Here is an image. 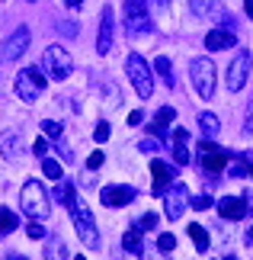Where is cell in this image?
<instances>
[{
  "label": "cell",
  "instance_id": "3957f363",
  "mask_svg": "<svg viewBox=\"0 0 253 260\" xmlns=\"http://www.w3.org/2000/svg\"><path fill=\"white\" fill-rule=\"evenodd\" d=\"M70 222H74V228H77V238L84 241V247H99L96 218H93V212H90V206H87L80 196L74 199V203H70Z\"/></svg>",
  "mask_w": 253,
  "mask_h": 260
},
{
  "label": "cell",
  "instance_id": "4fadbf2b",
  "mask_svg": "<svg viewBox=\"0 0 253 260\" xmlns=\"http://www.w3.org/2000/svg\"><path fill=\"white\" fill-rule=\"evenodd\" d=\"M151 174H154V193L160 196V193H167L170 186H173V177H176V171L170 167L167 161H151Z\"/></svg>",
  "mask_w": 253,
  "mask_h": 260
},
{
  "label": "cell",
  "instance_id": "d4e9b609",
  "mask_svg": "<svg viewBox=\"0 0 253 260\" xmlns=\"http://www.w3.org/2000/svg\"><path fill=\"white\" fill-rule=\"evenodd\" d=\"M189 10L196 16H208V13H218V4L215 0H189Z\"/></svg>",
  "mask_w": 253,
  "mask_h": 260
},
{
  "label": "cell",
  "instance_id": "e575fe53",
  "mask_svg": "<svg viewBox=\"0 0 253 260\" xmlns=\"http://www.w3.org/2000/svg\"><path fill=\"white\" fill-rule=\"evenodd\" d=\"M138 151L154 154V151H160V142H157V138H141V142H138Z\"/></svg>",
  "mask_w": 253,
  "mask_h": 260
},
{
  "label": "cell",
  "instance_id": "d6986e66",
  "mask_svg": "<svg viewBox=\"0 0 253 260\" xmlns=\"http://www.w3.org/2000/svg\"><path fill=\"white\" fill-rule=\"evenodd\" d=\"M122 247L128 254H144V241H141V228H131V232H125L122 235Z\"/></svg>",
  "mask_w": 253,
  "mask_h": 260
},
{
  "label": "cell",
  "instance_id": "836d02e7",
  "mask_svg": "<svg viewBox=\"0 0 253 260\" xmlns=\"http://www.w3.org/2000/svg\"><path fill=\"white\" fill-rule=\"evenodd\" d=\"M135 228H141V232H151V228H157V215H154V212H144V215L138 218Z\"/></svg>",
  "mask_w": 253,
  "mask_h": 260
},
{
  "label": "cell",
  "instance_id": "8d00e7d4",
  "mask_svg": "<svg viewBox=\"0 0 253 260\" xmlns=\"http://www.w3.org/2000/svg\"><path fill=\"white\" fill-rule=\"evenodd\" d=\"M32 151H35V157H39V161H42V157H48V151H52V145H48L45 138H39V142L32 145Z\"/></svg>",
  "mask_w": 253,
  "mask_h": 260
},
{
  "label": "cell",
  "instance_id": "f5cc1de1",
  "mask_svg": "<svg viewBox=\"0 0 253 260\" xmlns=\"http://www.w3.org/2000/svg\"><path fill=\"white\" fill-rule=\"evenodd\" d=\"M29 4H35V0H29Z\"/></svg>",
  "mask_w": 253,
  "mask_h": 260
},
{
  "label": "cell",
  "instance_id": "8992f818",
  "mask_svg": "<svg viewBox=\"0 0 253 260\" xmlns=\"http://www.w3.org/2000/svg\"><path fill=\"white\" fill-rule=\"evenodd\" d=\"M16 96L23 100V103H35L39 96L45 93V74H39L35 68H23V71L16 74Z\"/></svg>",
  "mask_w": 253,
  "mask_h": 260
},
{
  "label": "cell",
  "instance_id": "f907efd6",
  "mask_svg": "<svg viewBox=\"0 0 253 260\" xmlns=\"http://www.w3.org/2000/svg\"><path fill=\"white\" fill-rule=\"evenodd\" d=\"M157 260H167V257H157Z\"/></svg>",
  "mask_w": 253,
  "mask_h": 260
},
{
  "label": "cell",
  "instance_id": "484cf974",
  "mask_svg": "<svg viewBox=\"0 0 253 260\" xmlns=\"http://www.w3.org/2000/svg\"><path fill=\"white\" fill-rule=\"evenodd\" d=\"M42 174L48 180H61V164H58L55 157H42Z\"/></svg>",
  "mask_w": 253,
  "mask_h": 260
},
{
  "label": "cell",
  "instance_id": "44dd1931",
  "mask_svg": "<svg viewBox=\"0 0 253 260\" xmlns=\"http://www.w3.org/2000/svg\"><path fill=\"white\" fill-rule=\"evenodd\" d=\"M199 132L205 135V138H215V135L221 132L218 116H215V113H202V116H199Z\"/></svg>",
  "mask_w": 253,
  "mask_h": 260
},
{
  "label": "cell",
  "instance_id": "6da1fadb",
  "mask_svg": "<svg viewBox=\"0 0 253 260\" xmlns=\"http://www.w3.org/2000/svg\"><path fill=\"white\" fill-rule=\"evenodd\" d=\"M19 209L29 215V218H48L52 212V196L45 193V186L39 183V180H26L23 189H19Z\"/></svg>",
  "mask_w": 253,
  "mask_h": 260
},
{
  "label": "cell",
  "instance_id": "603a6c76",
  "mask_svg": "<svg viewBox=\"0 0 253 260\" xmlns=\"http://www.w3.org/2000/svg\"><path fill=\"white\" fill-rule=\"evenodd\" d=\"M19 228V218L10 212L7 206H0V235H10V232H16Z\"/></svg>",
  "mask_w": 253,
  "mask_h": 260
},
{
  "label": "cell",
  "instance_id": "7c38bea8",
  "mask_svg": "<svg viewBox=\"0 0 253 260\" xmlns=\"http://www.w3.org/2000/svg\"><path fill=\"white\" fill-rule=\"evenodd\" d=\"M29 39H32V36H29V29H26V26H19L16 32H13V36H10L7 42H4V52H0V55H4V61H16L19 55H26Z\"/></svg>",
  "mask_w": 253,
  "mask_h": 260
},
{
  "label": "cell",
  "instance_id": "ac0fdd59",
  "mask_svg": "<svg viewBox=\"0 0 253 260\" xmlns=\"http://www.w3.org/2000/svg\"><path fill=\"white\" fill-rule=\"evenodd\" d=\"M228 161H231V154L228 151H211V154H202V167H205L208 174H218V171H225L228 167Z\"/></svg>",
  "mask_w": 253,
  "mask_h": 260
},
{
  "label": "cell",
  "instance_id": "ba28073f",
  "mask_svg": "<svg viewBox=\"0 0 253 260\" xmlns=\"http://www.w3.org/2000/svg\"><path fill=\"white\" fill-rule=\"evenodd\" d=\"M148 0H125V29L131 36L148 32Z\"/></svg>",
  "mask_w": 253,
  "mask_h": 260
},
{
  "label": "cell",
  "instance_id": "f6af8a7d",
  "mask_svg": "<svg viewBox=\"0 0 253 260\" xmlns=\"http://www.w3.org/2000/svg\"><path fill=\"white\" fill-rule=\"evenodd\" d=\"M64 4H67V7H70V10H77V7H80V4H84V0H64Z\"/></svg>",
  "mask_w": 253,
  "mask_h": 260
},
{
  "label": "cell",
  "instance_id": "d6a6232c",
  "mask_svg": "<svg viewBox=\"0 0 253 260\" xmlns=\"http://www.w3.org/2000/svg\"><path fill=\"white\" fill-rule=\"evenodd\" d=\"M48 260H67V251H64V244L58 241V238H52V251H48Z\"/></svg>",
  "mask_w": 253,
  "mask_h": 260
},
{
  "label": "cell",
  "instance_id": "9c48e42d",
  "mask_svg": "<svg viewBox=\"0 0 253 260\" xmlns=\"http://www.w3.org/2000/svg\"><path fill=\"white\" fill-rule=\"evenodd\" d=\"M186 206H189V189H186V183H173V186L167 189V196H164V212H167V218H170V222H176V218L186 212Z\"/></svg>",
  "mask_w": 253,
  "mask_h": 260
},
{
  "label": "cell",
  "instance_id": "8fae6325",
  "mask_svg": "<svg viewBox=\"0 0 253 260\" xmlns=\"http://www.w3.org/2000/svg\"><path fill=\"white\" fill-rule=\"evenodd\" d=\"M135 199V189L131 186H122V183H113V186H103L99 189V203L109 206V209H122Z\"/></svg>",
  "mask_w": 253,
  "mask_h": 260
},
{
  "label": "cell",
  "instance_id": "b9f144b4",
  "mask_svg": "<svg viewBox=\"0 0 253 260\" xmlns=\"http://www.w3.org/2000/svg\"><path fill=\"white\" fill-rule=\"evenodd\" d=\"M141 119H144V113L135 109V113H128V125H141Z\"/></svg>",
  "mask_w": 253,
  "mask_h": 260
},
{
  "label": "cell",
  "instance_id": "e0dca14e",
  "mask_svg": "<svg viewBox=\"0 0 253 260\" xmlns=\"http://www.w3.org/2000/svg\"><path fill=\"white\" fill-rule=\"evenodd\" d=\"M186 138H189V132H186V128H173V142H170V148H173V161H176V164H189Z\"/></svg>",
  "mask_w": 253,
  "mask_h": 260
},
{
  "label": "cell",
  "instance_id": "d590c367",
  "mask_svg": "<svg viewBox=\"0 0 253 260\" xmlns=\"http://www.w3.org/2000/svg\"><path fill=\"white\" fill-rule=\"evenodd\" d=\"M93 138H96L99 145L109 142V125H106V122H96V125H93Z\"/></svg>",
  "mask_w": 253,
  "mask_h": 260
},
{
  "label": "cell",
  "instance_id": "30bf717a",
  "mask_svg": "<svg viewBox=\"0 0 253 260\" xmlns=\"http://www.w3.org/2000/svg\"><path fill=\"white\" fill-rule=\"evenodd\" d=\"M113 36H116V13H113V7H103V16H99V36H96V55H109Z\"/></svg>",
  "mask_w": 253,
  "mask_h": 260
},
{
  "label": "cell",
  "instance_id": "52a82bcc",
  "mask_svg": "<svg viewBox=\"0 0 253 260\" xmlns=\"http://www.w3.org/2000/svg\"><path fill=\"white\" fill-rule=\"evenodd\" d=\"M250 68H253V58H250V52H237V55H234V61L228 64V77H225V84H228V90H231V93L244 90Z\"/></svg>",
  "mask_w": 253,
  "mask_h": 260
},
{
  "label": "cell",
  "instance_id": "ffe728a7",
  "mask_svg": "<svg viewBox=\"0 0 253 260\" xmlns=\"http://www.w3.org/2000/svg\"><path fill=\"white\" fill-rule=\"evenodd\" d=\"M154 71L160 74V81H164L170 90L176 87V77H173V64H170V58H167V55H160L157 61H154Z\"/></svg>",
  "mask_w": 253,
  "mask_h": 260
},
{
  "label": "cell",
  "instance_id": "7dc6e473",
  "mask_svg": "<svg viewBox=\"0 0 253 260\" xmlns=\"http://www.w3.org/2000/svg\"><path fill=\"white\" fill-rule=\"evenodd\" d=\"M7 260H26V257H23V254H10Z\"/></svg>",
  "mask_w": 253,
  "mask_h": 260
},
{
  "label": "cell",
  "instance_id": "4dcf8cb0",
  "mask_svg": "<svg viewBox=\"0 0 253 260\" xmlns=\"http://www.w3.org/2000/svg\"><path fill=\"white\" fill-rule=\"evenodd\" d=\"M157 251H164V254L176 251V238H173V235H160V238H157Z\"/></svg>",
  "mask_w": 253,
  "mask_h": 260
},
{
  "label": "cell",
  "instance_id": "9a60e30c",
  "mask_svg": "<svg viewBox=\"0 0 253 260\" xmlns=\"http://www.w3.org/2000/svg\"><path fill=\"white\" fill-rule=\"evenodd\" d=\"M218 215L221 218H231V222H240V218L247 215V203H244V199H237V196H225L218 203Z\"/></svg>",
  "mask_w": 253,
  "mask_h": 260
},
{
  "label": "cell",
  "instance_id": "74e56055",
  "mask_svg": "<svg viewBox=\"0 0 253 260\" xmlns=\"http://www.w3.org/2000/svg\"><path fill=\"white\" fill-rule=\"evenodd\" d=\"M244 135H253V96H250V106H247V116H244Z\"/></svg>",
  "mask_w": 253,
  "mask_h": 260
},
{
  "label": "cell",
  "instance_id": "1f68e13d",
  "mask_svg": "<svg viewBox=\"0 0 253 260\" xmlns=\"http://www.w3.org/2000/svg\"><path fill=\"white\" fill-rule=\"evenodd\" d=\"M211 203H215V199H211V196H205V193H202V196H196V199H189V206L196 209V212H205V209H211Z\"/></svg>",
  "mask_w": 253,
  "mask_h": 260
},
{
  "label": "cell",
  "instance_id": "4316f807",
  "mask_svg": "<svg viewBox=\"0 0 253 260\" xmlns=\"http://www.w3.org/2000/svg\"><path fill=\"white\" fill-rule=\"evenodd\" d=\"M39 125H42V135H48V138H61V132H64L61 122H55V119H42Z\"/></svg>",
  "mask_w": 253,
  "mask_h": 260
},
{
  "label": "cell",
  "instance_id": "c3c4849f",
  "mask_svg": "<svg viewBox=\"0 0 253 260\" xmlns=\"http://www.w3.org/2000/svg\"><path fill=\"white\" fill-rule=\"evenodd\" d=\"M74 260H87V257H74Z\"/></svg>",
  "mask_w": 253,
  "mask_h": 260
},
{
  "label": "cell",
  "instance_id": "ab89813d",
  "mask_svg": "<svg viewBox=\"0 0 253 260\" xmlns=\"http://www.w3.org/2000/svg\"><path fill=\"white\" fill-rule=\"evenodd\" d=\"M58 32H61V36H70V39H74V36H77V23H61V26H58Z\"/></svg>",
  "mask_w": 253,
  "mask_h": 260
},
{
  "label": "cell",
  "instance_id": "f546056e",
  "mask_svg": "<svg viewBox=\"0 0 253 260\" xmlns=\"http://www.w3.org/2000/svg\"><path fill=\"white\" fill-rule=\"evenodd\" d=\"M228 174L234 177V180H240V177H247V174H250V164L244 161V157H240V161H234V164L228 167Z\"/></svg>",
  "mask_w": 253,
  "mask_h": 260
},
{
  "label": "cell",
  "instance_id": "816d5d0a",
  "mask_svg": "<svg viewBox=\"0 0 253 260\" xmlns=\"http://www.w3.org/2000/svg\"><path fill=\"white\" fill-rule=\"evenodd\" d=\"M247 238H253V232H250V235H247Z\"/></svg>",
  "mask_w": 253,
  "mask_h": 260
},
{
  "label": "cell",
  "instance_id": "5bb4252c",
  "mask_svg": "<svg viewBox=\"0 0 253 260\" xmlns=\"http://www.w3.org/2000/svg\"><path fill=\"white\" fill-rule=\"evenodd\" d=\"M0 154H4V161H19V154H23V135L4 132L0 135Z\"/></svg>",
  "mask_w": 253,
  "mask_h": 260
},
{
  "label": "cell",
  "instance_id": "f1b7e54d",
  "mask_svg": "<svg viewBox=\"0 0 253 260\" xmlns=\"http://www.w3.org/2000/svg\"><path fill=\"white\" fill-rule=\"evenodd\" d=\"M26 232H29V238H35V241H42V238L48 235V228H45L42 222H39V218H32V222L26 225Z\"/></svg>",
  "mask_w": 253,
  "mask_h": 260
},
{
  "label": "cell",
  "instance_id": "60d3db41",
  "mask_svg": "<svg viewBox=\"0 0 253 260\" xmlns=\"http://www.w3.org/2000/svg\"><path fill=\"white\" fill-rule=\"evenodd\" d=\"M199 151H202V154H211V151H218V148H215V142H211V138H205V142H199Z\"/></svg>",
  "mask_w": 253,
  "mask_h": 260
},
{
  "label": "cell",
  "instance_id": "bcb514c9",
  "mask_svg": "<svg viewBox=\"0 0 253 260\" xmlns=\"http://www.w3.org/2000/svg\"><path fill=\"white\" fill-rule=\"evenodd\" d=\"M244 203H247V209H253V193H247V196H244Z\"/></svg>",
  "mask_w": 253,
  "mask_h": 260
},
{
  "label": "cell",
  "instance_id": "681fc988",
  "mask_svg": "<svg viewBox=\"0 0 253 260\" xmlns=\"http://www.w3.org/2000/svg\"><path fill=\"white\" fill-rule=\"evenodd\" d=\"M250 177H253V167H250Z\"/></svg>",
  "mask_w": 253,
  "mask_h": 260
},
{
  "label": "cell",
  "instance_id": "277c9868",
  "mask_svg": "<svg viewBox=\"0 0 253 260\" xmlns=\"http://www.w3.org/2000/svg\"><path fill=\"white\" fill-rule=\"evenodd\" d=\"M125 74H128V81H131V87H135V93H138L141 100H148L151 93H154V74H151L148 61H144V58H141L138 52H131V55H128V61H125Z\"/></svg>",
  "mask_w": 253,
  "mask_h": 260
},
{
  "label": "cell",
  "instance_id": "7bdbcfd3",
  "mask_svg": "<svg viewBox=\"0 0 253 260\" xmlns=\"http://www.w3.org/2000/svg\"><path fill=\"white\" fill-rule=\"evenodd\" d=\"M154 7H157V10H160V13H164V16L170 13V0H154Z\"/></svg>",
  "mask_w": 253,
  "mask_h": 260
},
{
  "label": "cell",
  "instance_id": "ee69618b",
  "mask_svg": "<svg viewBox=\"0 0 253 260\" xmlns=\"http://www.w3.org/2000/svg\"><path fill=\"white\" fill-rule=\"evenodd\" d=\"M244 10H247V16L253 19V0H244Z\"/></svg>",
  "mask_w": 253,
  "mask_h": 260
},
{
  "label": "cell",
  "instance_id": "7a4b0ae2",
  "mask_svg": "<svg viewBox=\"0 0 253 260\" xmlns=\"http://www.w3.org/2000/svg\"><path fill=\"white\" fill-rule=\"evenodd\" d=\"M189 77H192V87L202 100H211L215 96V87H218V68L211 58H192L189 61Z\"/></svg>",
  "mask_w": 253,
  "mask_h": 260
},
{
  "label": "cell",
  "instance_id": "2e32d148",
  "mask_svg": "<svg viewBox=\"0 0 253 260\" xmlns=\"http://www.w3.org/2000/svg\"><path fill=\"white\" fill-rule=\"evenodd\" d=\"M237 39L231 29H211V32L205 36V48H211V52H221V48H234Z\"/></svg>",
  "mask_w": 253,
  "mask_h": 260
},
{
  "label": "cell",
  "instance_id": "f35d334b",
  "mask_svg": "<svg viewBox=\"0 0 253 260\" xmlns=\"http://www.w3.org/2000/svg\"><path fill=\"white\" fill-rule=\"evenodd\" d=\"M103 161H106L103 151H93V154H90V161H87V167H90V171H99V167H103Z\"/></svg>",
  "mask_w": 253,
  "mask_h": 260
},
{
  "label": "cell",
  "instance_id": "cb8c5ba5",
  "mask_svg": "<svg viewBox=\"0 0 253 260\" xmlns=\"http://www.w3.org/2000/svg\"><path fill=\"white\" fill-rule=\"evenodd\" d=\"M189 238H192V244L199 247V254L208 251V232H205L202 225H189Z\"/></svg>",
  "mask_w": 253,
  "mask_h": 260
},
{
  "label": "cell",
  "instance_id": "5b68a950",
  "mask_svg": "<svg viewBox=\"0 0 253 260\" xmlns=\"http://www.w3.org/2000/svg\"><path fill=\"white\" fill-rule=\"evenodd\" d=\"M42 71L52 77V81H64L74 71V61H70V52L64 45H48L42 55Z\"/></svg>",
  "mask_w": 253,
  "mask_h": 260
},
{
  "label": "cell",
  "instance_id": "db71d44e",
  "mask_svg": "<svg viewBox=\"0 0 253 260\" xmlns=\"http://www.w3.org/2000/svg\"><path fill=\"white\" fill-rule=\"evenodd\" d=\"M228 260H234V257H228Z\"/></svg>",
  "mask_w": 253,
  "mask_h": 260
},
{
  "label": "cell",
  "instance_id": "83f0119b",
  "mask_svg": "<svg viewBox=\"0 0 253 260\" xmlns=\"http://www.w3.org/2000/svg\"><path fill=\"white\" fill-rule=\"evenodd\" d=\"M173 119H176V109H173V106H160L157 116H154V122H157V125H170Z\"/></svg>",
  "mask_w": 253,
  "mask_h": 260
},
{
  "label": "cell",
  "instance_id": "7402d4cb",
  "mask_svg": "<svg viewBox=\"0 0 253 260\" xmlns=\"http://www.w3.org/2000/svg\"><path fill=\"white\" fill-rule=\"evenodd\" d=\"M55 199H58V203H64V206L70 209V203L77 199V189H74V183H67V180L61 177V180H58V186H55Z\"/></svg>",
  "mask_w": 253,
  "mask_h": 260
}]
</instances>
